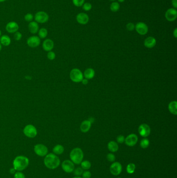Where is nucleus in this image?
Wrapping results in <instances>:
<instances>
[{
	"label": "nucleus",
	"instance_id": "obj_43",
	"mask_svg": "<svg viewBox=\"0 0 177 178\" xmlns=\"http://www.w3.org/2000/svg\"><path fill=\"white\" fill-rule=\"evenodd\" d=\"M82 83L84 85H87L88 84V79H83L82 81Z\"/></svg>",
	"mask_w": 177,
	"mask_h": 178
},
{
	"label": "nucleus",
	"instance_id": "obj_48",
	"mask_svg": "<svg viewBox=\"0 0 177 178\" xmlns=\"http://www.w3.org/2000/svg\"><path fill=\"white\" fill-rule=\"evenodd\" d=\"M6 0H0V3L4 2L5 1H6Z\"/></svg>",
	"mask_w": 177,
	"mask_h": 178
},
{
	"label": "nucleus",
	"instance_id": "obj_28",
	"mask_svg": "<svg viewBox=\"0 0 177 178\" xmlns=\"http://www.w3.org/2000/svg\"><path fill=\"white\" fill-rule=\"evenodd\" d=\"M136 169V165L134 163H130L127 165L126 167V171L127 173L129 174H132L134 173Z\"/></svg>",
	"mask_w": 177,
	"mask_h": 178
},
{
	"label": "nucleus",
	"instance_id": "obj_24",
	"mask_svg": "<svg viewBox=\"0 0 177 178\" xmlns=\"http://www.w3.org/2000/svg\"><path fill=\"white\" fill-rule=\"evenodd\" d=\"M108 148L111 152H112V153L116 152L118 151V144L115 142H109V143L108 144Z\"/></svg>",
	"mask_w": 177,
	"mask_h": 178
},
{
	"label": "nucleus",
	"instance_id": "obj_50",
	"mask_svg": "<svg viewBox=\"0 0 177 178\" xmlns=\"http://www.w3.org/2000/svg\"><path fill=\"white\" fill-rule=\"evenodd\" d=\"M1 35H2V32H1V30H0V37L1 36Z\"/></svg>",
	"mask_w": 177,
	"mask_h": 178
},
{
	"label": "nucleus",
	"instance_id": "obj_13",
	"mask_svg": "<svg viewBox=\"0 0 177 178\" xmlns=\"http://www.w3.org/2000/svg\"><path fill=\"white\" fill-rule=\"evenodd\" d=\"M138 132L141 137H147L150 135L151 129L147 124L143 123L139 127Z\"/></svg>",
	"mask_w": 177,
	"mask_h": 178
},
{
	"label": "nucleus",
	"instance_id": "obj_49",
	"mask_svg": "<svg viewBox=\"0 0 177 178\" xmlns=\"http://www.w3.org/2000/svg\"><path fill=\"white\" fill-rule=\"evenodd\" d=\"M83 178L82 177H74V178Z\"/></svg>",
	"mask_w": 177,
	"mask_h": 178
},
{
	"label": "nucleus",
	"instance_id": "obj_26",
	"mask_svg": "<svg viewBox=\"0 0 177 178\" xmlns=\"http://www.w3.org/2000/svg\"><path fill=\"white\" fill-rule=\"evenodd\" d=\"M38 37L41 39H45L47 36L48 31L45 28H42L41 29H39L38 31Z\"/></svg>",
	"mask_w": 177,
	"mask_h": 178
},
{
	"label": "nucleus",
	"instance_id": "obj_12",
	"mask_svg": "<svg viewBox=\"0 0 177 178\" xmlns=\"http://www.w3.org/2000/svg\"><path fill=\"white\" fill-rule=\"evenodd\" d=\"M110 171L113 176H118L122 172V166L120 162H114L111 165Z\"/></svg>",
	"mask_w": 177,
	"mask_h": 178
},
{
	"label": "nucleus",
	"instance_id": "obj_17",
	"mask_svg": "<svg viewBox=\"0 0 177 178\" xmlns=\"http://www.w3.org/2000/svg\"><path fill=\"white\" fill-rule=\"evenodd\" d=\"M54 48V42L52 39H46L43 42L42 48L46 52L52 51Z\"/></svg>",
	"mask_w": 177,
	"mask_h": 178
},
{
	"label": "nucleus",
	"instance_id": "obj_6",
	"mask_svg": "<svg viewBox=\"0 0 177 178\" xmlns=\"http://www.w3.org/2000/svg\"><path fill=\"white\" fill-rule=\"evenodd\" d=\"M34 21L38 23H44L49 20V15L45 11H39L35 14Z\"/></svg>",
	"mask_w": 177,
	"mask_h": 178
},
{
	"label": "nucleus",
	"instance_id": "obj_9",
	"mask_svg": "<svg viewBox=\"0 0 177 178\" xmlns=\"http://www.w3.org/2000/svg\"><path fill=\"white\" fill-rule=\"evenodd\" d=\"M27 44L30 48H36L41 44V39L38 36H33L30 37L27 40Z\"/></svg>",
	"mask_w": 177,
	"mask_h": 178
},
{
	"label": "nucleus",
	"instance_id": "obj_37",
	"mask_svg": "<svg viewBox=\"0 0 177 178\" xmlns=\"http://www.w3.org/2000/svg\"><path fill=\"white\" fill-rule=\"evenodd\" d=\"M14 178H25V177L22 171H17L14 174Z\"/></svg>",
	"mask_w": 177,
	"mask_h": 178
},
{
	"label": "nucleus",
	"instance_id": "obj_42",
	"mask_svg": "<svg viewBox=\"0 0 177 178\" xmlns=\"http://www.w3.org/2000/svg\"><path fill=\"white\" fill-rule=\"evenodd\" d=\"M171 5L173 6V8L177 9V0H171Z\"/></svg>",
	"mask_w": 177,
	"mask_h": 178
},
{
	"label": "nucleus",
	"instance_id": "obj_4",
	"mask_svg": "<svg viewBox=\"0 0 177 178\" xmlns=\"http://www.w3.org/2000/svg\"><path fill=\"white\" fill-rule=\"evenodd\" d=\"M23 133L25 137L29 138H34L38 135L36 127L33 125H27L23 129Z\"/></svg>",
	"mask_w": 177,
	"mask_h": 178
},
{
	"label": "nucleus",
	"instance_id": "obj_34",
	"mask_svg": "<svg viewBox=\"0 0 177 178\" xmlns=\"http://www.w3.org/2000/svg\"><path fill=\"white\" fill-rule=\"evenodd\" d=\"M24 19L26 21L30 23L33 21L34 16L31 13H27V14H25V16L24 17Z\"/></svg>",
	"mask_w": 177,
	"mask_h": 178
},
{
	"label": "nucleus",
	"instance_id": "obj_44",
	"mask_svg": "<svg viewBox=\"0 0 177 178\" xmlns=\"http://www.w3.org/2000/svg\"><path fill=\"white\" fill-rule=\"evenodd\" d=\"M173 36H174L175 38H177V29L175 28V30L173 31Z\"/></svg>",
	"mask_w": 177,
	"mask_h": 178
},
{
	"label": "nucleus",
	"instance_id": "obj_14",
	"mask_svg": "<svg viewBox=\"0 0 177 178\" xmlns=\"http://www.w3.org/2000/svg\"><path fill=\"white\" fill-rule=\"evenodd\" d=\"M138 140V138L137 135L135 134H130L125 138V144H126L127 146L132 147L135 146L137 144Z\"/></svg>",
	"mask_w": 177,
	"mask_h": 178
},
{
	"label": "nucleus",
	"instance_id": "obj_31",
	"mask_svg": "<svg viewBox=\"0 0 177 178\" xmlns=\"http://www.w3.org/2000/svg\"><path fill=\"white\" fill-rule=\"evenodd\" d=\"M82 8L84 11H89L92 9V5L90 3H84L83 5H82Z\"/></svg>",
	"mask_w": 177,
	"mask_h": 178
},
{
	"label": "nucleus",
	"instance_id": "obj_38",
	"mask_svg": "<svg viewBox=\"0 0 177 178\" xmlns=\"http://www.w3.org/2000/svg\"><path fill=\"white\" fill-rule=\"evenodd\" d=\"M22 37H23V35L21 32H19L18 31L14 33V39L16 41H20L22 38Z\"/></svg>",
	"mask_w": 177,
	"mask_h": 178
},
{
	"label": "nucleus",
	"instance_id": "obj_3",
	"mask_svg": "<svg viewBox=\"0 0 177 178\" xmlns=\"http://www.w3.org/2000/svg\"><path fill=\"white\" fill-rule=\"evenodd\" d=\"M83 157L84 154L81 148L76 147L73 149L71 151L70 158L71 160L74 164H81L83 159Z\"/></svg>",
	"mask_w": 177,
	"mask_h": 178
},
{
	"label": "nucleus",
	"instance_id": "obj_27",
	"mask_svg": "<svg viewBox=\"0 0 177 178\" xmlns=\"http://www.w3.org/2000/svg\"><path fill=\"white\" fill-rule=\"evenodd\" d=\"M110 10L112 12H117L120 9V5L118 2H113L110 5Z\"/></svg>",
	"mask_w": 177,
	"mask_h": 178
},
{
	"label": "nucleus",
	"instance_id": "obj_18",
	"mask_svg": "<svg viewBox=\"0 0 177 178\" xmlns=\"http://www.w3.org/2000/svg\"><path fill=\"white\" fill-rule=\"evenodd\" d=\"M156 44V40L153 37H148L144 41V45L147 48H153L155 46Z\"/></svg>",
	"mask_w": 177,
	"mask_h": 178
},
{
	"label": "nucleus",
	"instance_id": "obj_15",
	"mask_svg": "<svg viewBox=\"0 0 177 178\" xmlns=\"http://www.w3.org/2000/svg\"><path fill=\"white\" fill-rule=\"evenodd\" d=\"M76 19L77 23L81 25H86L89 21L88 15L85 13H80L77 14L76 17Z\"/></svg>",
	"mask_w": 177,
	"mask_h": 178
},
{
	"label": "nucleus",
	"instance_id": "obj_30",
	"mask_svg": "<svg viewBox=\"0 0 177 178\" xmlns=\"http://www.w3.org/2000/svg\"><path fill=\"white\" fill-rule=\"evenodd\" d=\"M140 145L141 148H143V149L148 148L150 145V141L147 139H143L140 142Z\"/></svg>",
	"mask_w": 177,
	"mask_h": 178
},
{
	"label": "nucleus",
	"instance_id": "obj_22",
	"mask_svg": "<svg viewBox=\"0 0 177 178\" xmlns=\"http://www.w3.org/2000/svg\"><path fill=\"white\" fill-rule=\"evenodd\" d=\"M168 110L173 115H177V102L176 100L171 102L168 105Z\"/></svg>",
	"mask_w": 177,
	"mask_h": 178
},
{
	"label": "nucleus",
	"instance_id": "obj_32",
	"mask_svg": "<svg viewBox=\"0 0 177 178\" xmlns=\"http://www.w3.org/2000/svg\"><path fill=\"white\" fill-rule=\"evenodd\" d=\"M73 172H74V174L76 177H80L82 175L83 172V169L81 167H78L77 168L74 169Z\"/></svg>",
	"mask_w": 177,
	"mask_h": 178
},
{
	"label": "nucleus",
	"instance_id": "obj_10",
	"mask_svg": "<svg viewBox=\"0 0 177 178\" xmlns=\"http://www.w3.org/2000/svg\"><path fill=\"white\" fill-rule=\"evenodd\" d=\"M165 16L167 21L173 22L176 20L177 18V9L174 8H170L166 11Z\"/></svg>",
	"mask_w": 177,
	"mask_h": 178
},
{
	"label": "nucleus",
	"instance_id": "obj_51",
	"mask_svg": "<svg viewBox=\"0 0 177 178\" xmlns=\"http://www.w3.org/2000/svg\"><path fill=\"white\" fill-rule=\"evenodd\" d=\"M109 1H113V2H114V1H115L116 0H109Z\"/></svg>",
	"mask_w": 177,
	"mask_h": 178
},
{
	"label": "nucleus",
	"instance_id": "obj_20",
	"mask_svg": "<svg viewBox=\"0 0 177 178\" xmlns=\"http://www.w3.org/2000/svg\"><path fill=\"white\" fill-rule=\"evenodd\" d=\"M91 126V122L88 120H84L80 126V130L82 132L86 133L90 130Z\"/></svg>",
	"mask_w": 177,
	"mask_h": 178
},
{
	"label": "nucleus",
	"instance_id": "obj_33",
	"mask_svg": "<svg viewBox=\"0 0 177 178\" xmlns=\"http://www.w3.org/2000/svg\"><path fill=\"white\" fill-rule=\"evenodd\" d=\"M72 2L75 6L81 7L85 3V0H72Z\"/></svg>",
	"mask_w": 177,
	"mask_h": 178
},
{
	"label": "nucleus",
	"instance_id": "obj_39",
	"mask_svg": "<svg viewBox=\"0 0 177 178\" xmlns=\"http://www.w3.org/2000/svg\"><path fill=\"white\" fill-rule=\"evenodd\" d=\"M126 29L130 31H133L135 29V25L132 23H128L126 25Z\"/></svg>",
	"mask_w": 177,
	"mask_h": 178
},
{
	"label": "nucleus",
	"instance_id": "obj_16",
	"mask_svg": "<svg viewBox=\"0 0 177 178\" xmlns=\"http://www.w3.org/2000/svg\"><path fill=\"white\" fill-rule=\"evenodd\" d=\"M19 27L18 23L15 21H10L7 23L5 27L6 30L9 33H15L18 31Z\"/></svg>",
	"mask_w": 177,
	"mask_h": 178
},
{
	"label": "nucleus",
	"instance_id": "obj_19",
	"mask_svg": "<svg viewBox=\"0 0 177 178\" xmlns=\"http://www.w3.org/2000/svg\"><path fill=\"white\" fill-rule=\"evenodd\" d=\"M28 29L30 32L32 34H36L39 30V26L38 23L35 21H32L28 25Z\"/></svg>",
	"mask_w": 177,
	"mask_h": 178
},
{
	"label": "nucleus",
	"instance_id": "obj_35",
	"mask_svg": "<svg viewBox=\"0 0 177 178\" xmlns=\"http://www.w3.org/2000/svg\"><path fill=\"white\" fill-rule=\"evenodd\" d=\"M47 57L49 60L53 61L56 58V54L52 51L48 52L47 54Z\"/></svg>",
	"mask_w": 177,
	"mask_h": 178
},
{
	"label": "nucleus",
	"instance_id": "obj_11",
	"mask_svg": "<svg viewBox=\"0 0 177 178\" xmlns=\"http://www.w3.org/2000/svg\"><path fill=\"white\" fill-rule=\"evenodd\" d=\"M62 169L67 173H71L74 170V163L70 160H65L62 162Z\"/></svg>",
	"mask_w": 177,
	"mask_h": 178
},
{
	"label": "nucleus",
	"instance_id": "obj_8",
	"mask_svg": "<svg viewBox=\"0 0 177 178\" xmlns=\"http://www.w3.org/2000/svg\"><path fill=\"white\" fill-rule=\"evenodd\" d=\"M137 32L141 36L147 34L149 31L148 26L145 23L143 22H138L135 25V29Z\"/></svg>",
	"mask_w": 177,
	"mask_h": 178
},
{
	"label": "nucleus",
	"instance_id": "obj_25",
	"mask_svg": "<svg viewBox=\"0 0 177 178\" xmlns=\"http://www.w3.org/2000/svg\"><path fill=\"white\" fill-rule=\"evenodd\" d=\"M95 74V71L92 68H87L85 70L84 73V77L87 79H91L93 78Z\"/></svg>",
	"mask_w": 177,
	"mask_h": 178
},
{
	"label": "nucleus",
	"instance_id": "obj_47",
	"mask_svg": "<svg viewBox=\"0 0 177 178\" xmlns=\"http://www.w3.org/2000/svg\"><path fill=\"white\" fill-rule=\"evenodd\" d=\"M2 46L1 45V44L0 43V52H1V51L2 50Z\"/></svg>",
	"mask_w": 177,
	"mask_h": 178
},
{
	"label": "nucleus",
	"instance_id": "obj_2",
	"mask_svg": "<svg viewBox=\"0 0 177 178\" xmlns=\"http://www.w3.org/2000/svg\"><path fill=\"white\" fill-rule=\"evenodd\" d=\"M13 167L17 171H23L29 164V158L25 156H18L13 160Z\"/></svg>",
	"mask_w": 177,
	"mask_h": 178
},
{
	"label": "nucleus",
	"instance_id": "obj_5",
	"mask_svg": "<svg viewBox=\"0 0 177 178\" xmlns=\"http://www.w3.org/2000/svg\"><path fill=\"white\" fill-rule=\"evenodd\" d=\"M70 78L73 82L79 83L81 82L83 79V75L80 69L74 68L70 71Z\"/></svg>",
	"mask_w": 177,
	"mask_h": 178
},
{
	"label": "nucleus",
	"instance_id": "obj_1",
	"mask_svg": "<svg viewBox=\"0 0 177 178\" xmlns=\"http://www.w3.org/2000/svg\"><path fill=\"white\" fill-rule=\"evenodd\" d=\"M44 164L50 169H56L60 164V160L54 153H48L44 159Z\"/></svg>",
	"mask_w": 177,
	"mask_h": 178
},
{
	"label": "nucleus",
	"instance_id": "obj_21",
	"mask_svg": "<svg viewBox=\"0 0 177 178\" xmlns=\"http://www.w3.org/2000/svg\"><path fill=\"white\" fill-rule=\"evenodd\" d=\"M11 39L7 35H2L0 37V43L2 46H7L11 43Z\"/></svg>",
	"mask_w": 177,
	"mask_h": 178
},
{
	"label": "nucleus",
	"instance_id": "obj_41",
	"mask_svg": "<svg viewBox=\"0 0 177 178\" xmlns=\"http://www.w3.org/2000/svg\"><path fill=\"white\" fill-rule=\"evenodd\" d=\"M82 175L83 178H90L91 176V172L89 171H84L83 172Z\"/></svg>",
	"mask_w": 177,
	"mask_h": 178
},
{
	"label": "nucleus",
	"instance_id": "obj_40",
	"mask_svg": "<svg viewBox=\"0 0 177 178\" xmlns=\"http://www.w3.org/2000/svg\"><path fill=\"white\" fill-rule=\"evenodd\" d=\"M125 137L122 135H118V137H117V139H116L117 142H118V143H120V144L123 143L125 142Z\"/></svg>",
	"mask_w": 177,
	"mask_h": 178
},
{
	"label": "nucleus",
	"instance_id": "obj_45",
	"mask_svg": "<svg viewBox=\"0 0 177 178\" xmlns=\"http://www.w3.org/2000/svg\"><path fill=\"white\" fill-rule=\"evenodd\" d=\"M16 170L14 169V168H11V169H10V173L11 174H15V173L16 172Z\"/></svg>",
	"mask_w": 177,
	"mask_h": 178
},
{
	"label": "nucleus",
	"instance_id": "obj_46",
	"mask_svg": "<svg viewBox=\"0 0 177 178\" xmlns=\"http://www.w3.org/2000/svg\"><path fill=\"white\" fill-rule=\"evenodd\" d=\"M118 1L119 3H123L125 1V0H118Z\"/></svg>",
	"mask_w": 177,
	"mask_h": 178
},
{
	"label": "nucleus",
	"instance_id": "obj_29",
	"mask_svg": "<svg viewBox=\"0 0 177 178\" xmlns=\"http://www.w3.org/2000/svg\"><path fill=\"white\" fill-rule=\"evenodd\" d=\"M81 168L83 170H88L91 168V163L90 162H89L88 160H85V161H82L81 163Z\"/></svg>",
	"mask_w": 177,
	"mask_h": 178
},
{
	"label": "nucleus",
	"instance_id": "obj_7",
	"mask_svg": "<svg viewBox=\"0 0 177 178\" xmlns=\"http://www.w3.org/2000/svg\"><path fill=\"white\" fill-rule=\"evenodd\" d=\"M34 152L36 155L40 157H45L48 153V150L44 144H37L34 146Z\"/></svg>",
	"mask_w": 177,
	"mask_h": 178
},
{
	"label": "nucleus",
	"instance_id": "obj_23",
	"mask_svg": "<svg viewBox=\"0 0 177 178\" xmlns=\"http://www.w3.org/2000/svg\"><path fill=\"white\" fill-rule=\"evenodd\" d=\"M64 146L60 144H57L56 145H55L52 149L53 153L56 155H62V154L64 153Z\"/></svg>",
	"mask_w": 177,
	"mask_h": 178
},
{
	"label": "nucleus",
	"instance_id": "obj_36",
	"mask_svg": "<svg viewBox=\"0 0 177 178\" xmlns=\"http://www.w3.org/2000/svg\"><path fill=\"white\" fill-rule=\"evenodd\" d=\"M107 159L110 162H114L115 160V156L112 153H109L107 155Z\"/></svg>",
	"mask_w": 177,
	"mask_h": 178
}]
</instances>
